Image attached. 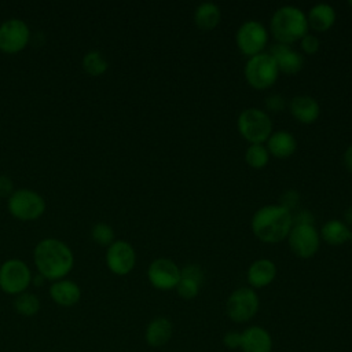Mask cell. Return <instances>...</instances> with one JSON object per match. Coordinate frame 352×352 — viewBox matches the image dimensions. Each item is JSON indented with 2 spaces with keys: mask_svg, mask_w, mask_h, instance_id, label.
<instances>
[{
  "mask_svg": "<svg viewBox=\"0 0 352 352\" xmlns=\"http://www.w3.org/2000/svg\"><path fill=\"white\" fill-rule=\"evenodd\" d=\"M351 245H352V236H351Z\"/></svg>",
  "mask_w": 352,
  "mask_h": 352,
  "instance_id": "cell-39",
  "label": "cell"
},
{
  "mask_svg": "<svg viewBox=\"0 0 352 352\" xmlns=\"http://www.w3.org/2000/svg\"><path fill=\"white\" fill-rule=\"evenodd\" d=\"M344 223L349 227V226H352V206H349L345 212H344Z\"/></svg>",
  "mask_w": 352,
  "mask_h": 352,
  "instance_id": "cell-37",
  "label": "cell"
},
{
  "mask_svg": "<svg viewBox=\"0 0 352 352\" xmlns=\"http://www.w3.org/2000/svg\"><path fill=\"white\" fill-rule=\"evenodd\" d=\"M319 236L329 245H342L346 241H351L352 236V231L349 230V227L341 221V220H336L331 219L329 221H326L319 232Z\"/></svg>",
  "mask_w": 352,
  "mask_h": 352,
  "instance_id": "cell-22",
  "label": "cell"
},
{
  "mask_svg": "<svg viewBox=\"0 0 352 352\" xmlns=\"http://www.w3.org/2000/svg\"><path fill=\"white\" fill-rule=\"evenodd\" d=\"M180 268L175 261L170 258H155L148 270H147V278L148 282L158 290H172L176 289L179 280H180Z\"/></svg>",
  "mask_w": 352,
  "mask_h": 352,
  "instance_id": "cell-12",
  "label": "cell"
},
{
  "mask_svg": "<svg viewBox=\"0 0 352 352\" xmlns=\"http://www.w3.org/2000/svg\"><path fill=\"white\" fill-rule=\"evenodd\" d=\"M300 45H301V50L308 54V55H312L315 54L318 50H319V38L315 36V34H311V33H307L301 40H300Z\"/></svg>",
  "mask_w": 352,
  "mask_h": 352,
  "instance_id": "cell-31",
  "label": "cell"
},
{
  "mask_svg": "<svg viewBox=\"0 0 352 352\" xmlns=\"http://www.w3.org/2000/svg\"><path fill=\"white\" fill-rule=\"evenodd\" d=\"M270 153L264 144H250L245 151V161L254 169H261L267 165Z\"/></svg>",
  "mask_w": 352,
  "mask_h": 352,
  "instance_id": "cell-26",
  "label": "cell"
},
{
  "mask_svg": "<svg viewBox=\"0 0 352 352\" xmlns=\"http://www.w3.org/2000/svg\"><path fill=\"white\" fill-rule=\"evenodd\" d=\"M271 33L278 43L292 44L308 33L307 15L296 6L279 7L271 18Z\"/></svg>",
  "mask_w": 352,
  "mask_h": 352,
  "instance_id": "cell-3",
  "label": "cell"
},
{
  "mask_svg": "<svg viewBox=\"0 0 352 352\" xmlns=\"http://www.w3.org/2000/svg\"><path fill=\"white\" fill-rule=\"evenodd\" d=\"M136 263V253L126 241H114L106 252V264L116 275L129 274Z\"/></svg>",
  "mask_w": 352,
  "mask_h": 352,
  "instance_id": "cell-13",
  "label": "cell"
},
{
  "mask_svg": "<svg viewBox=\"0 0 352 352\" xmlns=\"http://www.w3.org/2000/svg\"><path fill=\"white\" fill-rule=\"evenodd\" d=\"M223 345L228 349H236L241 346V333L239 331H227L223 336Z\"/></svg>",
  "mask_w": 352,
  "mask_h": 352,
  "instance_id": "cell-32",
  "label": "cell"
},
{
  "mask_svg": "<svg viewBox=\"0 0 352 352\" xmlns=\"http://www.w3.org/2000/svg\"><path fill=\"white\" fill-rule=\"evenodd\" d=\"M349 6H351V7H352V0H349Z\"/></svg>",
  "mask_w": 352,
  "mask_h": 352,
  "instance_id": "cell-38",
  "label": "cell"
},
{
  "mask_svg": "<svg viewBox=\"0 0 352 352\" xmlns=\"http://www.w3.org/2000/svg\"><path fill=\"white\" fill-rule=\"evenodd\" d=\"M287 241L292 252L296 256L309 258L318 252L320 236L314 224H296L292 227Z\"/></svg>",
  "mask_w": 352,
  "mask_h": 352,
  "instance_id": "cell-10",
  "label": "cell"
},
{
  "mask_svg": "<svg viewBox=\"0 0 352 352\" xmlns=\"http://www.w3.org/2000/svg\"><path fill=\"white\" fill-rule=\"evenodd\" d=\"M199 289H201L199 283H197L195 280H191L188 278H182V276L176 286L177 294L184 300H191V298L197 297L199 293Z\"/></svg>",
  "mask_w": 352,
  "mask_h": 352,
  "instance_id": "cell-28",
  "label": "cell"
},
{
  "mask_svg": "<svg viewBox=\"0 0 352 352\" xmlns=\"http://www.w3.org/2000/svg\"><path fill=\"white\" fill-rule=\"evenodd\" d=\"M276 276V267L268 258L254 260L248 268V282L256 289L268 286Z\"/></svg>",
  "mask_w": 352,
  "mask_h": 352,
  "instance_id": "cell-19",
  "label": "cell"
},
{
  "mask_svg": "<svg viewBox=\"0 0 352 352\" xmlns=\"http://www.w3.org/2000/svg\"><path fill=\"white\" fill-rule=\"evenodd\" d=\"M235 41L239 51L250 58L263 52L268 41V32L261 22L249 19L238 28Z\"/></svg>",
  "mask_w": 352,
  "mask_h": 352,
  "instance_id": "cell-9",
  "label": "cell"
},
{
  "mask_svg": "<svg viewBox=\"0 0 352 352\" xmlns=\"http://www.w3.org/2000/svg\"><path fill=\"white\" fill-rule=\"evenodd\" d=\"M172 336L173 324L165 316H157L150 320L144 331V340L151 348H162L170 341Z\"/></svg>",
  "mask_w": 352,
  "mask_h": 352,
  "instance_id": "cell-16",
  "label": "cell"
},
{
  "mask_svg": "<svg viewBox=\"0 0 352 352\" xmlns=\"http://www.w3.org/2000/svg\"><path fill=\"white\" fill-rule=\"evenodd\" d=\"M238 131L250 144H263L272 133L270 116L257 107H248L238 116Z\"/></svg>",
  "mask_w": 352,
  "mask_h": 352,
  "instance_id": "cell-4",
  "label": "cell"
},
{
  "mask_svg": "<svg viewBox=\"0 0 352 352\" xmlns=\"http://www.w3.org/2000/svg\"><path fill=\"white\" fill-rule=\"evenodd\" d=\"M260 300L252 287H238L227 298L226 312L235 323H246L258 311Z\"/></svg>",
  "mask_w": 352,
  "mask_h": 352,
  "instance_id": "cell-7",
  "label": "cell"
},
{
  "mask_svg": "<svg viewBox=\"0 0 352 352\" xmlns=\"http://www.w3.org/2000/svg\"><path fill=\"white\" fill-rule=\"evenodd\" d=\"M180 275H182V278H188L191 280H195L199 285H202L204 280H205L204 270L199 265H197V264L186 265L184 268L180 270Z\"/></svg>",
  "mask_w": 352,
  "mask_h": 352,
  "instance_id": "cell-29",
  "label": "cell"
},
{
  "mask_svg": "<svg viewBox=\"0 0 352 352\" xmlns=\"http://www.w3.org/2000/svg\"><path fill=\"white\" fill-rule=\"evenodd\" d=\"M344 165L349 172H352V144L344 153Z\"/></svg>",
  "mask_w": 352,
  "mask_h": 352,
  "instance_id": "cell-36",
  "label": "cell"
},
{
  "mask_svg": "<svg viewBox=\"0 0 352 352\" xmlns=\"http://www.w3.org/2000/svg\"><path fill=\"white\" fill-rule=\"evenodd\" d=\"M7 206L15 219L30 221L38 219L44 213L45 201L38 192L29 188H21L8 197Z\"/></svg>",
  "mask_w": 352,
  "mask_h": 352,
  "instance_id": "cell-6",
  "label": "cell"
},
{
  "mask_svg": "<svg viewBox=\"0 0 352 352\" xmlns=\"http://www.w3.org/2000/svg\"><path fill=\"white\" fill-rule=\"evenodd\" d=\"M33 257L38 274L54 282L63 279L70 272L74 263L70 248L55 238L41 239L34 248Z\"/></svg>",
  "mask_w": 352,
  "mask_h": 352,
  "instance_id": "cell-1",
  "label": "cell"
},
{
  "mask_svg": "<svg viewBox=\"0 0 352 352\" xmlns=\"http://www.w3.org/2000/svg\"><path fill=\"white\" fill-rule=\"evenodd\" d=\"M307 21L308 28H312L316 32H324L334 25L336 10L327 3H318L309 8Z\"/></svg>",
  "mask_w": 352,
  "mask_h": 352,
  "instance_id": "cell-21",
  "label": "cell"
},
{
  "mask_svg": "<svg viewBox=\"0 0 352 352\" xmlns=\"http://www.w3.org/2000/svg\"><path fill=\"white\" fill-rule=\"evenodd\" d=\"M265 107L268 110H272V111H280L285 107V98L282 95H278V94L270 95L265 99Z\"/></svg>",
  "mask_w": 352,
  "mask_h": 352,
  "instance_id": "cell-33",
  "label": "cell"
},
{
  "mask_svg": "<svg viewBox=\"0 0 352 352\" xmlns=\"http://www.w3.org/2000/svg\"><path fill=\"white\" fill-rule=\"evenodd\" d=\"M314 216L308 210H300L294 216L292 214V223L293 226L296 224H314Z\"/></svg>",
  "mask_w": 352,
  "mask_h": 352,
  "instance_id": "cell-34",
  "label": "cell"
},
{
  "mask_svg": "<svg viewBox=\"0 0 352 352\" xmlns=\"http://www.w3.org/2000/svg\"><path fill=\"white\" fill-rule=\"evenodd\" d=\"M50 296L60 307H73L80 301V286L69 279L55 280L50 287Z\"/></svg>",
  "mask_w": 352,
  "mask_h": 352,
  "instance_id": "cell-18",
  "label": "cell"
},
{
  "mask_svg": "<svg viewBox=\"0 0 352 352\" xmlns=\"http://www.w3.org/2000/svg\"><path fill=\"white\" fill-rule=\"evenodd\" d=\"M12 192H14L12 180L6 175H0V197L8 198Z\"/></svg>",
  "mask_w": 352,
  "mask_h": 352,
  "instance_id": "cell-35",
  "label": "cell"
},
{
  "mask_svg": "<svg viewBox=\"0 0 352 352\" xmlns=\"http://www.w3.org/2000/svg\"><path fill=\"white\" fill-rule=\"evenodd\" d=\"M92 239L100 246H110L114 242V231L107 223H96L91 230Z\"/></svg>",
  "mask_w": 352,
  "mask_h": 352,
  "instance_id": "cell-27",
  "label": "cell"
},
{
  "mask_svg": "<svg viewBox=\"0 0 352 352\" xmlns=\"http://www.w3.org/2000/svg\"><path fill=\"white\" fill-rule=\"evenodd\" d=\"M245 78L256 89L270 88L278 78L279 70L274 58L268 52L253 55L245 63Z\"/></svg>",
  "mask_w": 352,
  "mask_h": 352,
  "instance_id": "cell-5",
  "label": "cell"
},
{
  "mask_svg": "<svg viewBox=\"0 0 352 352\" xmlns=\"http://www.w3.org/2000/svg\"><path fill=\"white\" fill-rule=\"evenodd\" d=\"M14 308L22 316H34L40 311V300L36 294L23 292L15 297Z\"/></svg>",
  "mask_w": 352,
  "mask_h": 352,
  "instance_id": "cell-24",
  "label": "cell"
},
{
  "mask_svg": "<svg viewBox=\"0 0 352 352\" xmlns=\"http://www.w3.org/2000/svg\"><path fill=\"white\" fill-rule=\"evenodd\" d=\"M220 18H221L220 7L210 1L201 3L194 11V22L202 30H209L217 26V23L220 22Z\"/></svg>",
  "mask_w": 352,
  "mask_h": 352,
  "instance_id": "cell-23",
  "label": "cell"
},
{
  "mask_svg": "<svg viewBox=\"0 0 352 352\" xmlns=\"http://www.w3.org/2000/svg\"><path fill=\"white\" fill-rule=\"evenodd\" d=\"M292 223V212L280 205H264L252 217V231L263 242L276 243L287 238Z\"/></svg>",
  "mask_w": 352,
  "mask_h": 352,
  "instance_id": "cell-2",
  "label": "cell"
},
{
  "mask_svg": "<svg viewBox=\"0 0 352 352\" xmlns=\"http://www.w3.org/2000/svg\"><path fill=\"white\" fill-rule=\"evenodd\" d=\"M267 150L276 158H287L297 148L296 138L287 131H275L267 139Z\"/></svg>",
  "mask_w": 352,
  "mask_h": 352,
  "instance_id": "cell-20",
  "label": "cell"
},
{
  "mask_svg": "<svg viewBox=\"0 0 352 352\" xmlns=\"http://www.w3.org/2000/svg\"><path fill=\"white\" fill-rule=\"evenodd\" d=\"M109 67V63L103 54L100 51H89L84 55L82 58V69L89 74V76H100L103 74Z\"/></svg>",
  "mask_w": 352,
  "mask_h": 352,
  "instance_id": "cell-25",
  "label": "cell"
},
{
  "mask_svg": "<svg viewBox=\"0 0 352 352\" xmlns=\"http://www.w3.org/2000/svg\"><path fill=\"white\" fill-rule=\"evenodd\" d=\"M30 38L29 26L18 18H11L0 25V51L16 54L22 51Z\"/></svg>",
  "mask_w": 352,
  "mask_h": 352,
  "instance_id": "cell-11",
  "label": "cell"
},
{
  "mask_svg": "<svg viewBox=\"0 0 352 352\" xmlns=\"http://www.w3.org/2000/svg\"><path fill=\"white\" fill-rule=\"evenodd\" d=\"M268 54L274 58L278 70L286 74H296L304 67V56L289 44L276 43Z\"/></svg>",
  "mask_w": 352,
  "mask_h": 352,
  "instance_id": "cell-14",
  "label": "cell"
},
{
  "mask_svg": "<svg viewBox=\"0 0 352 352\" xmlns=\"http://www.w3.org/2000/svg\"><path fill=\"white\" fill-rule=\"evenodd\" d=\"M32 272L25 261L10 258L0 265V289L12 296H18L29 287Z\"/></svg>",
  "mask_w": 352,
  "mask_h": 352,
  "instance_id": "cell-8",
  "label": "cell"
},
{
  "mask_svg": "<svg viewBox=\"0 0 352 352\" xmlns=\"http://www.w3.org/2000/svg\"><path fill=\"white\" fill-rule=\"evenodd\" d=\"M289 110L292 116L302 122V124H312L318 120L320 107L315 98L309 95H297L289 103Z\"/></svg>",
  "mask_w": 352,
  "mask_h": 352,
  "instance_id": "cell-17",
  "label": "cell"
},
{
  "mask_svg": "<svg viewBox=\"0 0 352 352\" xmlns=\"http://www.w3.org/2000/svg\"><path fill=\"white\" fill-rule=\"evenodd\" d=\"M272 337L261 326H249L241 333L242 352H272Z\"/></svg>",
  "mask_w": 352,
  "mask_h": 352,
  "instance_id": "cell-15",
  "label": "cell"
},
{
  "mask_svg": "<svg viewBox=\"0 0 352 352\" xmlns=\"http://www.w3.org/2000/svg\"><path fill=\"white\" fill-rule=\"evenodd\" d=\"M300 201V195L296 190H286L282 192V195L279 197V204L282 208L287 209L289 212H292L293 209L297 208Z\"/></svg>",
  "mask_w": 352,
  "mask_h": 352,
  "instance_id": "cell-30",
  "label": "cell"
}]
</instances>
